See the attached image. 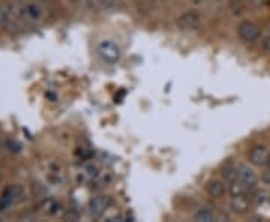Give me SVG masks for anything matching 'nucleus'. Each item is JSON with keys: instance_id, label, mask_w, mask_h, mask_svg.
<instances>
[{"instance_id": "1", "label": "nucleus", "mask_w": 270, "mask_h": 222, "mask_svg": "<svg viewBox=\"0 0 270 222\" xmlns=\"http://www.w3.org/2000/svg\"><path fill=\"white\" fill-rule=\"evenodd\" d=\"M98 54L107 63H117L122 59L120 47L114 41H110V39H105L98 45Z\"/></svg>"}, {"instance_id": "2", "label": "nucleus", "mask_w": 270, "mask_h": 222, "mask_svg": "<svg viewBox=\"0 0 270 222\" xmlns=\"http://www.w3.org/2000/svg\"><path fill=\"white\" fill-rule=\"evenodd\" d=\"M237 36L243 42H255L261 36V29L252 21H242L237 27Z\"/></svg>"}, {"instance_id": "3", "label": "nucleus", "mask_w": 270, "mask_h": 222, "mask_svg": "<svg viewBox=\"0 0 270 222\" xmlns=\"http://www.w3.org/2000/svg\"><path fill=\"white\" fill-rule=\"evenodd\" d=\"M177 26L182 29V30H198L201 27V14L197 12V11H188V12H183L179 18H177Z\"/></svg>"}, {"instance_id": "4", "label": "nucleus", "mask_w": 270, "mask_h": 222, "mask_svg": "<svg viewBox=\"0 0 270 222\" xmlns=\"http://www.w3.org/2000/svg\"><path fill=\"white\" fill-rule=\"evenodd\" d=\"M23 189L20 188V186H11V188H8L5 192H3V195L0 197V210L2 212H5V210H8L9 207H12L14 204H17L18 201H21L23 200Z\"/></svg>"}, {"instance_id": "5", "label": "nucleus", "mask_w": 270, "mask_h": 222, "mask_svg": "<svg viewBox=\"0 0 270 222\" xmlns=\"http://www.w3.org/2000/svg\"><path fill=\"white\" fill-rule=\"evenodd\" d=\"M20 17H23L30 23H39L44 18V9L41 8L39 3L27 2L20 8Z\"/></svg>"}, {"instance_id": "6", "label": "nucleus", "mask_w": 270, "mask_h": 222, "mask_svg": "<svg viewBox=\"0 0 270 222\" xmlns=\"http://www.w3.org/2000/svg\"><path fill=\"white\" fill-rule=\"evenodd\" d=\"M111 206V197L108 195H96L89 203V212L93 218H101Z\"/></svg>"}, {"instance_id": "7", "label": "nucleus", "mask_w": 270, "mask_h": 222, "mask_svg": "<svg viewBox=\"0 0 270 222\" xmlns=\"http://www.w3.org/2000/svg\"><path fill=\"white\" fill-rule=\"evenodd\" d=\"M252 197H249L248 194L243 195H233L230 200V209L237 213V215H245L249 212L251 206H252Z\"/></svg>"}, {"instance_id": "8", "label": "nucleus", "mask_w": 270, "mask_h": 222, "mask_svg": "<svg viewBox=\"0 0 270 222\" xmlns=\"http://www.w3.org/2000/svg\"><path fill=\"white\" fill-rule=\"evenodd\" d=\"M248 159L252 165H257V167H263V165H267L269 161H270V152L264 147V146H255L251 149L249 155H248Z\"/></svg>"}, {"instance_id": "9", "label": "nucleus", "mask_w": 270, "mask_h": 222, "mask_svg": "<svg viewBox=\"0 0 270 222\" xmlns=\"http://www.w3.org/2000/svg\"><path fill=\"white\" fill-rule=\"evenodd\" d=\"M237 170H239L237 179L242 180L245 185H248L251 189L255 188V185L258 183V176H257V173H255L251 167H248V165H237Z\"/></svg>"}, {"instance_id": "10", "label": "nucleus", "mask_w": 270, "mask_h": 222, "mask_svg": "<svg viewBox=\"0 0 270 222\" xmlns=\"http://www.w3.org/2000/svg\"><path fill=\"white\" fill-rule=\"evenodd\" d=\"M206 191L207 194L212 197V198H221L225 195V185L219 180H210L206 186Z\"/></svg>"}, {"instance_id": "11", "label": "nucleus", "mask_w": 270, "mask_h": 222, "mask_svg": "<svg viewBox=\"0 0 270 222\" xmlns=\"http://www.w3.org/2000/svg\"><path fill=\"white\" fill-rule=\"evenodd\" d=\"M230 186H228V192L231 194V197L233 195H243V194H249V191H251V188L248 186V185H245L242 180H239V179H236V180H233L231 183H228Z\"/></svg>"}, {"instance_id": "12", "label": "nucleus", "mask_w": 270, "mask_h": 222, "mask_svg": "<svg viewBox=\"0 0 270 222\" xmlns=\"http://www.w3.org/2000/svg\"><path fill=\"white\" fill-rule=\"evenodd\" d=\"M194 218H195V221H198V222H213V221H216V213H215L213 210L204 207V209H200V210L195 213Z\"/></svg>"}, {"instance_id": "13", "label": "nucleus", "mask_w": 270, "mask_h": 222, "mask_svg": "<svg viewBox=\"0 0 270 222\" xmlns=\"http://www.w3.org/2000/svg\"><path fill=\"white\" fill-rule=\"evenodd\" d=\"M239 176V170H237V165L234 164H227L222 170V177L225 179V182L231 183L233 180H236Z\"/></svg>"}, {"instance_id": "14", "label": "nucleus", "mask_w": 270, "mask_h": 222, "mask_svg": "<svg viewBox=\"0 0 270 222\" xmlns=\"http://www.w3.org/2000/svg\"><path fill=\"white\" fill-rule=\"evenodd\" d=\"M11 20V14L8 9H5L3 6H0V26H6Z\"/></svg>"}, {"instance_id": "15", "label": "nucleus", "mask_w": 270, "mask_h": 222, "mask_svg": "<svg viewBox=\"0 0 270 222\" xmlns=\"http://www.w3.org/2000/svg\"><path fill=\"white\" fill-rule=\"evenodd\" d=\"M252 200L255 201V204L260 206V204H263V203L267 200V194H266V192H257L255 197H252Z\"/></svg>"}, {"instance_id": "16", "label": "nucleus", "mask_w": 270, "mask_h": 222, "mask_svg": "<svg viewBox=\"0 0 270 222\" xmlns=\"http://www.w3.org/2000/svg\"><path fill=\"white\" fill-rule=\"evenodd\" d=\"M261 47H263V50L264 51H267V53H270V33L263 39V42H261Z\"/></svg>"}, {"instance_id": "17", "label": "nucleus", "mask_w": 270, "mask_h": 222, "mask_svg": "<svg viewBox=\"0 0 270 222\" xmlns=\"http://www.w3.org/2000/svg\"><path fill=\"white\" fill-rule=\"evenodd\" d=\"M263 180H264L266 183H269V185H270V170H269V171H266V173L263 174Z\"/></svg>"}, {"instance_id": "18", "label": "nucleus", "mask_w": 270, "mask_h": 222, "mask_svg": "<svg viewBox=\"0 0 270 222\" xmlns=\"http://www.w3.org/2000/svg\"><path fill=\"white\" fill-rule=\"evenodd\" d=\"M242 2H245V0H231L233 5H239V3H242Z\"/></svg>"}, {"instance_id": "19", "label": "nucleus", "mask_w": 270, "mask_h": 222, "mask_svg": "<svg viewBox=\"0 0 270 222\" xmlns=\"http://www.w3.org/2000/svg\"><path fill=\"white\" fill-rule=\"evenodd\" d=\"M71 3H78V2H81V0H69Z\"/></svg>"}, {"instance_id": "20", "label": "nucleus", "mask_w": 270, "mask_h": 222, "mask_svg": "<svg viewBox=\"0 0 270 222\" xmlns=\"http://www.w3.org/2000/svg\"><path fill=\"white\" fill-rule=\"evenodd\" d=\"M2 179H3V176H2V173H0V182H2Z\"/></svg>"}, {"instance_id": "21", "label": "nucleus", "mask_w": 270, "mask_h": 222, "mask_svg": "<svg viewBox=\"0 0 270 222\" xmlns=\"http://www.w3.org/2000/svg\"><path fill=\"white\" fill-rule=\"evenodd\" d=\"M267 167H269V170H270V161H269V164H267Z\"/></svg>"}, {"instance_id": "22", "label": "nucleus", "mask_w": 270, "mask_h": 222, "mask_svg": "<svg viewBox=\"0 0 270 222\" xmlns=\"http://www.w3.org/2000/svg\"><path fill=\"white\" fill-rule=\"evenodd\" d=\"M269 33H270V32H269Z\"/></svg>"}]
</instances>
